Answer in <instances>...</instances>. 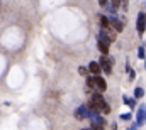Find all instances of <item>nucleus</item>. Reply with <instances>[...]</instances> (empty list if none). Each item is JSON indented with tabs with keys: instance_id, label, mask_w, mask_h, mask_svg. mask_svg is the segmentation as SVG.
<instances>
[{
	"instance_id": "nucleus-16",
	"label": "nucleus",
	"mask_w": 146,
	"mask_h": 130,
	"mask_svg": "<svg viewBox=\"0 0 146 130\" xmlns=\"http://www.w3.org/2000/svg\"><path fill=\"white\" fill-rule=\"evenodd\" d=\"M78 73H80L82 76H87V74H88V68H85V66H80V68H78Z\"/></svg>"
},
{
	"instance_id": "nucleus-9",
	"label": "nucleus",
	"mask_w": 146,
	"mask_h": 130,
	"mask_svg": "<svg viewBox=\"0 0 146 130\" xmlns=\"http://www.w3.org/2000/svg\"><path fill=\"white\" fill-rule=\"evenodd\" d=\"M88 71H90L92 74H95V76H100V71H102V66L99 64L97 61H92V63L88 64Z\"/></svg>"
},
{
	"instance_id": "nucleus-12",
	"label": "nucleus",
	"mask_w": 146,
	"mask_h": 130,
	"mask_svg": "<svg viewBox=\"0 0 146 130\" xmlns=\"http://www.w3.org/2000/svg\"><path fill=\"white\" fill-rule=\"evenodd\" d=\"M97 47H99V51L102 53V56H109V46H106V44H102V42H97Z\"/></svg>"
},
{
	"instance_id": "nucleus-11",
	"label": "nucleus",
	"mask_w": 146,
	"mask_h": 130,
	"mask_svg": "<svg viewBox=\"0 0 146 130\" xmlns=\"http://www.w3.org/2000/svg\"><path fill=\"white\" fill-rule=\"evenodd\" d=\"M87 88H88V91H92V90H97L95 76H87ZM92 93H94V91H92Z\"/></svg>"
},
{
	"instance_id": "nucleus-10",
	"label": "nucleus",
	"mask_w": 146,
	"mask_h": 130,
	"mask_svg": "<svg viewBox=\"0 0 146 130\" xmlns=\"http://www.w3.org/2000/svg\"><path fill=\"white\" fill-rule=\"evenodd\" d=\"M95 83H97V91H106L107 90V83H106V79L102 78V76H95Z\"/></svg>"
},
{
	"instance_id": "nucleus-20",
	"label": "nucleus",
	"mask_w": 146,
	"mask_h": 130,
	"mask_svg": "<svg viewBox=\"0 0 146 130\" xmlns=\"http://www.w3.org/2000/svg\"><path fill=\"white\" fill-rule=\"evenodd\" d=\"M129 78H131V81H133V79H134V78H136V73H134V71H133V69H131V71H129Z\"/></svg>"
},
{
	"instance_id": "nucleus-3",
	"label": "nucleus",
	"mask_w": 146,
	"mask_h": 130,
	"mask_svg": "<svg viewBox=\"0 0 146 130\" xmlns=\"http://www.w3.org/2000/svg\"><path fill=\"white\" fill-rule=\"evenodd\" d=\"M99 64L102 66V71H104L106 74H110V73H112V66H114V59L109 58V56H102L100 61H99Z\"/></svg>"
},
{
	"instance_id": "nucleus-6",
	"label": "nucleus",
	"mask_w": 146,
	"mask_h": 130,
	"mask_svg": "<svg viewBox=\"0 0 146 130\" xmlns=\"http://www.w3.org/2000/svg\"><path fill=\"white\" fill-rule=\"evenodd\" d=\"M90 101H92L94 105L100 106V108H102V105L106 103V100H104V95H102L100 91H94V93L90 95Z\"/></svg>"
},
{
	"instance_id": "nucleus-8",
	"label": "nucleus",
	"mask_w": 146,
	"mask_h": 130,
	"mask_svg": "<svg viewBox=\"0 0 146 130\" xmlns=\"http://www.w3.org/2000/svg\"><path fill=\"white\" fill-rule=\"evenodd\" d=\"M99 22H100V29L102 31H109L110 29V19L107 17V15H99Z\"/></svg>"
},
{
	"instance_id": "nucleus-14",
	"label": "nucleus",
	"mask_w": 146,
	"mask_h": 130,
	"mask_svg": "<svg viewBox=\"0 0 146 130\" xmlns=\"http://www.w3.org/2000/svg\"><path fill=\"white\" fill-rule=\"evenodd\" d=\"M145 97V90L141 88V86H138L136 90H134V98H143Z\"/></svg>"
},
{
	"instance_id": "nucleus-13",
	"label": "nucleus",
	"mask_w": 146,
	"mask_h": 130,
	"mask_svg": "<svg viewBox=\"0 0 146 130\" xmlns=\"http://www.w3.org/2000/svg\"><path fill=\"white\" fill-rule=\"evenodd\" d=\"M122 101H124L126 105H129V106H133V108H134V105H136V100H134V98H127L126 95L122 97Z\"/></svg>"
},
{
	"instance_id": "nucleus-19",
	"label": "nucleus",
	"mask_w": 146,
	"mask_h": 130,
	"mask_svg": "<svg viewBox=\"0 0 146 130\" xmlns=\"http://www.w3.org/2000/svg\"><path fill=\"white\" fill-rule=\"evenodd\" d=\"M90 129L92 130H104V127H100V125H90Z\"/></svg>"
},
{
	"instance_id": "nucleus-21",
	"label": "nucleus",
	"mask_w": 146,
	"mask_h": 130,
	"mask_svg": "<svg viewBox=\"0 0 146 130\" xmlns=\"http://www.w3.org/2000/svg\"><path fill=\"white\" fill-rule=\"evenodd\" d=\"M127 130H138V125L134 123V125H131V127H129V129H127Z\"/></svg>"
},
{
	"instance_id": "nucleus-2",
	"label": "nucleus",
	"mask_w": 146,
	"mask_h": 130,
	"mask_svg": "<svg viewBox=\"0 0 146 130\" xmlns=\"http://www.w3.org/2000/svg\"><path fill=\"white\" fill-rule=\"evenodd\" d=\"M136 31L139 35L146 32V12H139L138 14V20H136Z\"/></svg>"
},
{
	"instance_id": "nucleus-5",
	"label": "nucleus",
	"mask_w": 146,
	"mask_h": 130,
	"mask_svg": "<svg viewBox=\"0 0 146 130\" xmlns=\"http://www.w3.org/2000/svg\"><path fill=\"white\" fill-rule=\"evenodd\" d=\"M88 115H90V110H88L87 105H82V106H78V108L75 110V117H76L78 120H87Z\"/></svg>"
},
{
	"instance_id": "nucleus-7",
	"label": "nucleus",
	"mask_w": 146,
	"mask_h": 130,
	"mask_svg": "<svg viewBox=\"0 0 146 130\" xmlns=\"http://www.w3.org/2000/svg\"><path fill=\"white\" fill-rule=\"evenodd\" d=\"M109 19H110V27H114L115 32H122L124 31V22L122 20H119L117 17H112V15H110Z\"/></svg>"
},
{
	"instance_id": "nucleus-1",
	"label": "nucleus",
	"mask_w": 146,
	"mask_h": 130,
	"mask_svg": "<svg viewBox=\"0 0 146 130\" xmlns=\"http://www.w3.org/2000/svg\"><path fill=\"white\" fill-rule=\"evenodd\" d=\"M97 39H99L97 42H102V44H106V46H110V44L115 41V35H114V34H109L107 31H102V29H100L99 34H97Z\"/></svg>"
},
{
	"instance_id": "nucleus-17",
	"label": "nucleus",
	"mask_w": 146,
	"mask_h": 130,
	"mask_svg": "<svg viewBox=\"0 0 146 130\" xmlns=\"http://www.w3.org/2000/svg\"><path fill=\"white\" fill-rule=\"evenodd\" d=\"M138 58H139V59H145V58H146L145 47H139V49H138Z\"/></svg>"
},
{
	"instance_id": "nucleus-18",
	"label": "nucleus",
	"mask_w": 146,
	"mask_h": 130,
	"mask_svg": "<svg viewBox=\"0 0 146 130\" xmlns=\"http://www.w3.org/2000/svg\"><path fill=\"white\" fill-rule=\"evenodd\" d=\"M131 118H133L131 113H122V115H121V120H124V122H129Z\"/></svg>"
},
{
	"instance_id": "nucleus-22",
	"label": "nucleus",
	"mask_w": 146,
	"mask_h": 130,
	"mask_svg": "<svg viewBox=\"0 0 146 130\" xmlns=\"http://www.w3.org/2000/svg\"><path fill=\"white\" fill-rule=\"evenodd\" d=\"M82 130H92V129H82Z\"/></svg>"
},
{
	"instance_id": "nucleus-4",
	"label": "nucleus",
	"mask_w": 146,
	"mask_h": 130,
	"mask_svg": "<svg viewBox=\"0 0 146 130\" xmlns=\"http://www.w3.org/2000/svg\"><path fill=\"white\" fill-rule=\"evenodd\" d=\"M145 123H146V103L138 108V113H136V125L143 127Z\"/></svg>"
},
{
	"instance_id": "nucleus-15",
	"label": "nucleus",
	"mask_w": 146,
	"mask_h": 130,
	"mask_svg": "<svg viewBox=\"0 0 146 130\" xmlns=\"http://www.w3.org/2000/svg\"><path fill=\"white\" fill-rule=\"evenodd\" d=\"M102 113H106V115H107V113H110V105L107 103V101L102 105Z\"/></svg>"
}]
</instances>
